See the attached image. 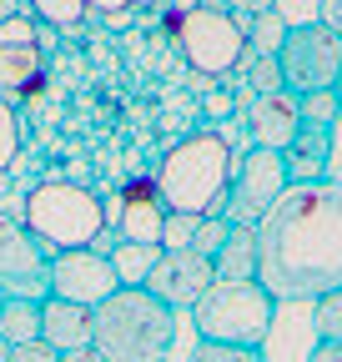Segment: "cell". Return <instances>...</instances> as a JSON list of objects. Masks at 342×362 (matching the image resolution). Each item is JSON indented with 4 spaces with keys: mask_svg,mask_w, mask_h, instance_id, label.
Wrapping results in <instances>:
<instances>
[{
    "mask_svg": "<svg viewBox=\"0 0 342 362\" xmlns=\"http://www.w3.org/2000/svg\"><path fill=\"white\" fill-rule=\"evenodd\" d=\"M252 237L256 282L277 302H317L342 287V181H292Z\"/></svg>",
    "mask_w": 342,
    "mask_h": 362,
    "instance_id": "6da1fadb",
    "label": "cell"
},
{
    "mask_svg": "<svg viewBox=\"0 0 342 362\" xmlns=\"http://www.w3.org/2000/svg\"><path fill=\"white\" fill-rule=\"evenodd\" d=\"M91 347L106 362H166L177 347V312L146 287H116L91 307Z\"/></svg>",
    "mask_w": 342,
    "mask_h": 362,
    "instance_id": "7a4b0ae2",
    "label": "cell"
},
{
    "mask_svg": "<svg viewBox=\"0 0 342 362\" xmlns=\"http://www.w3.org/2000/svg\"><path fill=\"white\" fill-rule=\"evenodd\" d=\"M232 166H237V151L222 131H191L187 141L166 151V161L156 171V192H161L166 211L217 216V206L227 202V187H232Z\"/></svg>",
    "mask_w": 342,
    "mask_h": 362,
    "instance_id": "3957f363",
    "label": "cell"
},
{
    "mask_svg": "<svg viewBox=\"0 0 342 362\" xmlns=\"http://www.w3.org/2000/svg\"><path fill=\"white\" fill-rule=\"evenodd\" d=\"M277 297L262 282H211L196 307H191V327L201 342H232V347H267L272 322H277Z\"/></svg>",
    "mask_w": 342,
    "mask_h": 362,
    "instance_id": "277c9868",
    "label": "cell"
},
{
    "mask_svg": "<svg viewBox=\"0 0 342 362\" xmlns=\"http://www.w3.org/2000/svg\"><path fill=\"white\" fill-rule=\"evenodd\" d=\"M106 226V206L91 187L76 181H40L25 197V232L46 247L51 257L66 247H91V237Z\"/></svg>",
    "mask_w": 342,
    "mask_h": 362,
    "instance_id": "5b68a950",
    "label": "cell"
},
{
    "mask_svg": "<svg viewBox=\"0 0 342 362\" xmlns=\"http://www.w3.org/2000/svg\"><path fill=\"white\" fill-rule=\"evenodd\" d=\"M171 35H177V45H182V56H187L191 71L217 76V81L232 76L242 66V56H247L242 21L227 6H217V0H196V6L177 11L171 16Z\"/></svg>",
    "mask_w": 342,
    "mask_h": 362,
    "instance_id": "8992f818",
    "label": "cell"
},
{
    "mask_svg": "<svg viewBox=\"0 0 342 362\" xmlns=\"http://www.w3.org/2000/svg\"><path fill=\"white\" fill-rule=\"evenodd\" d=\"M277 66H282V81L292 96L332 90L337 71H342V40L322 21H297V25H287V35L277 45Z\"/></svg>",
    "mask_w": 342,
    "mask_h": 362,
    "instance_id": "52a82bcc",
    "label": "cell"
},
{
    "mask_svg": "<svg viewBox=\"0 0 342 362\" xmlns=\"http://www.w3.org/2000/svg\"><path fill=\"white\" fill-rule=\"evenodd\" d=\"M292 187L287 181V166H282V151L272 146H247L232 166V187H227V202H222V216L237 221V226H256L262 211Z\"/></svg>",
    "mask_w": 342,
    "mask_h": 362,
    "instance_id": "ba28073f",
    "label": "cell"
},
{
    "mask_svg": "<svg viewBox=\"0 0 342 362\" xmlns=\"http://www.w3.org/2000/svg\"><path fill=\"white\" fill-rule=\"evenodd\" d=\"M0 297L6 302H46L51 297V252L11 211H0Z\"/></svg>",
    "mask_w": 342,
    "mask_h": 362,
    "instance_id": "9c48e42d",
    "label": "cell"
},
{
    "mask_svg": "<svg viewBox=\"0 0 342 362\" xmlns=\"http://www.w3.org/2000/svg\"><path fill=\"white\" fill-rule=\"evenodd\" d=\"M116 267L111 257L91 252V247H66L51 257V297L76 302V307H96L116 292Z\"/></svg>",
    "mask_w": 342,
    "mask_h": 362,
    "instance_id": "30bf717a",
    "label": "cell"
},
{
    "mask_svg": "<svg viewBox=\"0 0 342 362\" xmlns=\"http://www.w3.org/2000/svg\"><path fill=\"white\" fill-rule=\"evenodd\" d=\"M217 282V267H211V257H196L191 247L187 252H161V262L151 267V277H146V292H156L171 312H191L196 297Z\"/></svg>",
    "mask_w": 342,
    "mask_h": 362,
    "instance_id": "8fae6325",
    "label": "cell"
},
{
    "mask_svg": "<svg viewBox=\"0 0 342 362\" xmlns=\"http://www.w3.org/2000/svg\"><path fill=\"white\" fill-rule=\"evenodd\" d=\"M242 121H247V141H252V146L282 151L292 136H297V126H302V111H297V96H292V90H272V96L242 101Z\"/></svg>",
    "mask_w": 342,
    "mask_h": 362,
    "instance_id": "7c38bea8",
    "label": "cell"
},
{
    "mask_svg": "<svg viewBox=\"0 0 342 362\" xmlns=\"http://www.w3.org/2000/svg\"><path fill=\"white\" fill-rule=\"evenodd\" d=\"M161 221H166V202L156 192V181H131L121 187V202H116V232L121 242H161Z\"/></svg>",
    "mask_w": 342,
    "mask_h": 362,
    "instance_id": "4fadbf2b",
    "label": "cell"
},
{
    "mask_svg": "<svg viewBox=\"0 0 342 362\" xmlns=\"http://www.w3.org/2000/svg\"><path fill=\"white\" fill-rule=\"evenodd\" d=\"M327 161H332V126L302 121V126H297V136L282 146L287 181H322V176H327Z\"/></svg>",
    "mask_w": 342,
    "mask_h": 362,
    "instance_id": "5bb4252c",
    "label": "cell"
},
{
    "mask_svg": "<svg viewBox=\"0 0 342 362\" xmlns=\"http://www.w3.org/2000/svg\"><path fill=\"white\" fill-rule=\"evenodd\" d=\"M40 342H51L56 352L86 347V342H91V307L46 297V302H40Z\"/></svg>",
    "mask_w": 342,
    "mask_h": 362,
    "instance_id": "9a60e30c",
    "label": "cell"
},
{
    "mask_svg": "<svg viewBox=\"0 0 342 362\" xmlns=\"http://www.w3.org/2000/svg\"><path fill=\"white\" fill-rule=\"evenodd\" d=\"M211 267H217L222 282H252L256 277V237H252V226L232 221V232H227L222 252L211 257Z\"/></svg>",
    "mask_w": 342,
    "mask_h": 362,
    "instance_id": "2e32d148",
    "label": "cell"
},
{
    "mask_svg": "<svg viewBox=\"0 0 342 362\" xmlns=\"http://www.w3.org/2000/svg\"><path fill=\"white\" fill-rule=\"evenodd\" d=\"M40 61H46L40 45H0V96H25V86L40 76Z\"/></svg>",
    "mask_w": 342,
    "mask_h": 362,
    "instance_id": "e0dca14e",
    "label": "cell"
},
{
    "mask_svg": "<svg viewBox=\"0 0 342 362\" xmlns=\"http://www.w3.org/2000/svg\"><path fill=\"white\" fill-rule=\"evenodd\" d=\"M156 262H161V242H116V252H111V267H116L121 287H146Z\"/></svg>",
    "mask_w": 342,
    "mask_h": 362,
    "instance_id": "ac0fdd59",
    "label": "cell"
},
{
    "mask_svg": "<svg viewBox=\"0 0 342 362\" xmlns=\"http://www.w3.org/2000/svg\"><path fill=\"white\" fill-rule=\"evenodd\" d=\"M237 76L247 81L252 96H272V90H287L277 56H262V51H247V56H242V66H237Z\"/></svg>",
    "mask_w": 342,
    "mask_h": 362,
    "instance_id": "d6986e66",
    "label": "cell"
},
{
    "mask_svg": "<svg viewBox=\"0 0 342 362\" xmlns=\"http://www.w3.org/2000/svg\"><path fill=\"white\" fill-rule=\"evenodd\" d=\"M0 337L11 347L16 342H35L40 337V302H6L0 307Z\"/></svg>",
    "mask_w": 342,
    "mask_h": 362,
    "instance_id": "ffe728a7",
    "label": "cell"
},
{
    "mask_svg": "<svg viewBox=\"0 0 342 362\" xmlns=\"http://www.w3.org/2000/svg\"><path fill=\"white\" fill-rule=\"evenodd\" d=\"M242 30H247V51L277 56V45H282V35H287V21H282L277 11H267V16H252V21H242Z\"/></svg>",
    "mask_w": 342,
    "mask_h": 362,
    "instance_id": "44dd1931",
    "label": "cell"
},
{
    "mask_svg": "<svg viewBox=\"0 0 342 362\" xmlns=\"http://www.w3.org/2000/svg\"><path fill=\"white\" fill-rule=\"evenodd\" d=\"M312 332H317V342H342V287H332L312 302Z\"/></svg>",
    "mask_w": 342,
    "mask_h": 362,
    "instance_id": "7402d4cb",
    "label": "cell"
},
{
    "mask_svg": "<svg viewBox=\"0 0 342 362\" xmlns=\"http://www.w3.org/2000/svg\"><path fill=\"white\" fill-rule=\"evenodd\" d=\"M30 16L40 25H56V30H71L86 21V0H30Z\"/></svg>",
    "mask_w": 342,
    "mask_h": 362,
    "instance_id": "603a6c76",
    "label": "cell"
},
{
    "mask_svg": "<svg viewBox=\"0 0 342 362\" xmlns=\"http://www.w3.org/2000/svg\"><path fill=\"white\" fill-rule=\"evenodd\" d=\"M297 111H302V121H312V126H337L342 121L337 90H307V96H297Z\"/></svg>",
    "mask_w": 342,
    "mask_h": 362,
    "instance_id": "cb8c5ba5",
    "label": "cell"
},
{
    "mask_svg": "<svg viewBox=\"0 0 342 362\" xmlns=\"http://www.w3.org/2000/svg\"><path fill=\"white\" fill-rule=\"evenodd\" d=\"M196 221L201 216H191V211H166V221H161V252H187L191 237H196Z\"/></svg>",
    "mask_w": 342,
    "mask_h": 362,
    "instance_id": "d4e9b609",
    "label": "cell"
},
{
    "mask_svg": "<svg viewBox=\"0 0 342 362\" xmlns=\"http://www.w3.org/2000/svg\"><path fill=\"white\" fill-rule=\"evenodd\" d=\"M187 362H262V347H232V342H196Z\"/></svg>",
    "mask_w": 342,
    "mask_h": 362,
    "instance_id": "484cf974",
    "label": "cell"
},
{
    "mask_svg": "<svg viewBox=\"0 0 342 362\" xmlns=\"http://www.w3.org/2000/svg\"><path fill=\"white\" fill-rule=\"evenodd\" d=\"M16 151H20V116H16V106L6 96H0V171L16 166Z\"/></svg>",
    "mask_w": 342,
    "mask_h": 362,
    "instance_id": "4316f807",
    "label": "cell"
},
{
    "mask_svg": "<svg viewBox=\"0 0 342 362\" xmlns=\"http://www.w3.org/2000/svg\"><path fill=\"white\" fill-rule=\"evenodd\" d=\"M227 232H232L227 216H201V221H196V237H191V252H196V257H217L222 242H227Z\"/></svg>",
    "mask_w": 342,
    "mask_h": 362,
    "instance_id": "83f0119b",
    "label": "cell"
},
{
    "mask_svg": "<svg viewBox=\"0 0 342 362\" xmlns=\"http://www.w3.org/2000/svg\"><path fill=\"white\" fill-rule=\"evenodd\" d=\"M0 45H35V16L30 11H16L0 21Z\"/></svg>",
    "mask_w": 342,
    "mask_h": 362,
    "instance_id": "f1b7e54d",
    "label": "cell"
},
{
    "mask_svg": "<svg viewBox=\"0 0 342 362\" xmlns=\"http://www.w3.org/2000/svg\"><path fill=\"white\" fill-rule=\"evenodd\" d=\"M6 362H61V352H56L51 342H40V337H35V342H16Z\"/></svg>",
    "mask_w": 342,
    "mask_h": 362,
    "instance_id": "f546056e",
    "label": "cell"
},
{
    "mask_svg": "<svg viewBox=\"0 0 342 362\" xmlns=\"http://www.w3.org/2000/svg\"><path fill=\"white\" fill-rule=\"evenodd\" d=\"M217 6H227L237 21H252V16H267V11H277V0H217Z\"/></svg>",
    "mask_w": 342,
    "mask_h": 362,
    "instance_id": "4dcf8cb0",
    "label": "cell"
},
{
    "mask_svg": "<svg viewBox=\"0 0 342 362\" xmlns=\"http://www.w3.org/2000/svg\"><path fill=\"white\" fill-rule=\"evenodd\" d=\"M317 21L342 40V0H322V6H317Z\"/></svg>",
    "mask_w": 342,
    "mask_h": 362,
    "instance_id": "1f68e13d",
    "label": "cell"
},
{
    "mask_svg": "<svg viewBox=\"0 0 342 362\" xmlns=\"http://www.w3.org/2000/svg\"><path fill=\"white\" fill-rule=\"evenodd\" d=\"M237 111V96H232V90L222 86V90H211V96H206V116H232Z\"/></svg>",
    "mask_w": 342,
    "mask_h": 362,
    "instance_id": "d6a6232c",
    "label": "cell"
},
{
    "mask_svg": "<svg viewBox=\"0 0 342 362\" xmlns=\"http://www.w3.org/2000/svg\"><path fill=\"white\" fill-rule=\"evenodd\" d=\"M116 242H121V232H116V226L106 221V226H101V232L91 237V252H101V257H111V252H116Z\"/></svg>",
    "mask_w": 342,
    "mask_h": 362,
    "instance_id": "836d02e7",
    "label": "cell"
},
{
    "mask_svg": "<svg viewBox=\"0 0 342 362\" xmlns=\"http://www.w3.org/2000/svg\"><path fill=\"white\" fill-rule=\"evenodd\" d=\"M121 16V11H131V0H86V16Z\"/></svg>",
    "mask_w": 342,
    "mask_h": 362,
    "instance_id": "e575fe53",
    "label": "cell"
},
{
    "mask_svg": "<svg viewBox=\"0 0 342 362\" xmlns=\"http://www.w3.org/2000/svg\"><path fill=\"white\" fill-rule=\"evenodd\" d=\"M307 362H342V342H317L307 352Z\"/></svg>",
    "mask_w": 342,
    "mask_h": 362,
    "instance_id": "d590c367",
    "label": "cell"
},
{
    "mask_svg": "<svg viewBox=\"0 0 342 362\" xmlns=\"http://www.w3.org/2000/svg\"><path fill=\"white\" fill-rule=\"evenodd\" d=\"M61 362H106L91 342H86V347H71V352H61Z\"/></svg>",
    "mask_w": 342,
    "mask_h": 362,
    "instance_id": "8d00e7d4",
    "label": "cell"
},
{
    "mask_svg": "<svg viewBox=\"0 0 342 362\" xmlns=\"http://www.w3.org/2000/svg\"><path fill=\"white\" fill-rule=\"evenodd\" d=\"M166 0H131V11H161Z\"/></svg>",
    "mask_w": 342,
    "mask_h": 362,
    "instance_id": "74e56055",
    "label": "cell"
},
{
    "mask_svg": "<svg viewBox=\"0 0 342 362\" xmlns=\"http://www.w3.org/2000/svg\"><path fill=\"white\" fill-rule=\"evenodd\" d=\"M6 357H11V342H6V337H0V362H6Z\"/></svg>",
    "mask_w": 342,
    "mask_h": 362,
    "instance_id": "f35d334b",
    "label": "cell"
},
{
    "mask_svg": "<svg viewBox=\"0 0 342 362\" xmlns=\"http://www.w3.org/2000/svg\"><path fill=\"white\" fill-rule=\"evenodd\" d=\"M332 90H337V106H342V71H337V86H332Z\"/></svg>",
    "mask_w": 342,
    "mask_h": 362,
    "instance_id": "ab89813d",
    "label": "cell"
},
{
    "mask_svg": "<svg viewBox=\"0 0 342 362\" xmlns=\"http://www.w3.org/2000/svg\"><path fill=\"white\" fill-rule=\"evenodd\" d=\"M0 307H6V297H0Z\"/></svg>",
    "mask_w": 342,
    "mask_h": 362,
    "instance_id": "60d3db41",
    "label": "cell"
},
{
    "mask_svg": "<svg viewBox=\"0 0 342 362\" xmlns=\"http://www.w3.org/2000/svg\"><path fill=\"white\" fill-rule=\"evenodd\" d=\"M166 362H171V357H166Z\"/></svg>",
    "mask_w": 342,
    "mask_h": 362,
    "instance_id": "b9f144b4",
    "label": "cell"
}]
</instances>
